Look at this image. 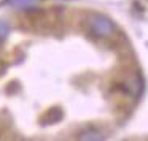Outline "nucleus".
Listing matches in <instances>:
<instances>
[{
  "mask_svg": "<svg viewBox=\"0 0 148 141\" xmlns=\"http://www.w3.org/2000/svg\"><path fill=\"white\" fill-rule=\"evenodd\" d=\"M77 140H81V141H102L105 140V135L102 133L100 130H97L96 127H88L84 128L83 132L77 135Z\"/></svg>",
  "mask_w": 148,
  "mask_h": 141,
  "instance_id": "3",
  "label": "nucleus"
},
{
  "mask_svg": "<svg viewBox=\"0 0 148 141\" xmlns=\"http://www.w3.org/2000/svg\"><path fill=\"white\" fill-rule=\"evenodd\" d=\"M8 35H10V24L7 21L0 19V45H3L5 40L8 38Z\"/></svg>",
  "mask_w": 148,
  "mask_h": 141,
  "instance_id": "5",
  "label": "nucleus"
},
{
  "mask_svg": "<svg viewBox=\"0 0 148 141\" xmlns=\"http://www.w3.org/2000/svg\"><path fill=\"white\" fill-rule=\"evenodd\" d=\"M64 119V109L61 106H53V108L46 109L42 116H40V125L46 127V125H54Z\"/></svg>",
  "mask_w": 148,
  "mask_h": 141,
  "instance_id": "2",
  "label": "nucleus"
},
{
  "mask_svg": "<svg viewBox=\"0 0 148 141\" xmlns=\"http://www.w3.org/2000/svg\"><path fill=\"white\" fill-rule=\"evenodd\" d=\"M38 0H3L5 5H10L13 8H32Z\"/></svg>",
  "mask_w": 148,
  "mask_h": 141,
  "instance_id": "4",
  "label": "nucleus"
},
{
  "mask_svg": "<svg viewBox=\"0 0 148 141\" xmlns=\"http://www.w3.org/2000/svg\"><path fill=\"white\" fill-rule=\"evenodd\" d=\"M84 24H86V32L100 40L112 38L116 33V24L113 22L112 18L103 13H97V11L89 13L86 16Z\"/></svg>",
  "mask_w": 148,
  "mask_h": 141,
  "instance_id": "1",
  "label": "nucleus"
}]
</instances>
